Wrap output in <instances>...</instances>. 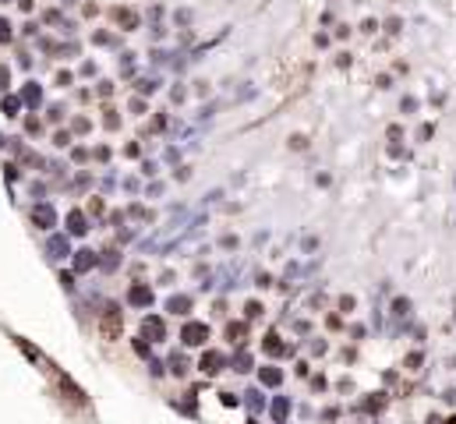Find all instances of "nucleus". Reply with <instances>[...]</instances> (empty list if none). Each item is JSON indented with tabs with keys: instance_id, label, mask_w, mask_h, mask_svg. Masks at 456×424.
Wrapping results in <instances>:
<instances>
[{
	"instance_id": "f257e3e1",
	"label": "nucleus",
	"mask_w": 456,
	"mask_h": 424,
	"mask_svg": "<svg viewBox=\"0 0 456 424\" xmlns=\"http://www.w3.org/2000/svg\"><path fill=\"white\" fill-rule=\"evenodd\" d=\"M202 336H205L202 325H187V329H184V339H187V343H202Z\"/></svg>"
},
{
	"instance_id": "f03ea898",
	"label": "nucleus",
	"mask_w": 456,
	"mask_h": 424,
	"mask_svg": "<svg viewBox=\"0 0 456 424\" xmlns=\"http://www.w3.org/2000/svg\"><path fill=\"white\" fill-rule=\"evenodd\" d=\"M449 424H456V417H453V421H449Z\"/></svg>"
}]
</instances>
